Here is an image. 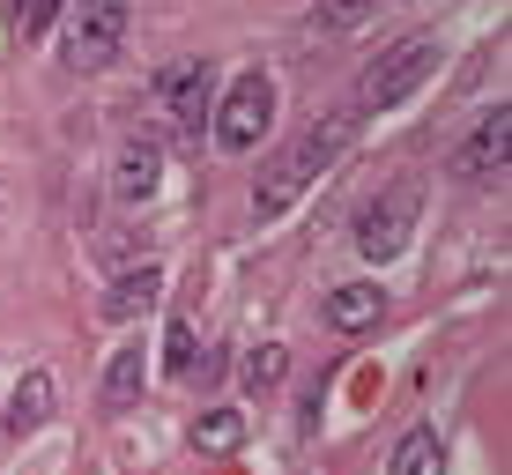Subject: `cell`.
I'll return each mask as SVG.
<instances>
[{"instance_id":"obj_1","label":"cell","mask_w":512,"mask_h":475,"mask_svg":"<svg viewBox=\"0 0 512 475\" xmlns=\"http://www.w3.org/2000/svg\"><path fill=\"white\" fill-rule=\"evenodd\" d=\"M349 134H357V127H349V112H334V119H312V127L297 134L290 149H275V164L260 171V186H253V216H260V223H275L305 186H320V171L342 164Z\"/></svg>"},{"instance_id":"obj_2","label":"cell","mask_w":512,"mask_h":475,"mask_svg":"<svg viewBox=\"0 0 512 475\" xmlns=\"http://www.w3.org/2000/svg\"><path fill=\"white\" fill-rule=\"evenodd\" d=\"M416 216H423V193H416V179H394V186H379L372 201L357 208V253L364 260H401L409 253V238H416Z\"/></svg>"},{"instance_id":"obj_3","label":"cell","mask_w":512,"mask_h":475,"mask_svg":"<svg viewBox=\"0 0 512 475\" xmlns=\"http://www.w3.org/2000/svg\"><path fill=\"white\" fill-rule=\"evenodd\" d=\"M446 67V52H438V38H409V45H394L386 60L372 67V75L357 82V112H394L401 97H416L423 82Z\"/></svg>"},{"instance_id":"obj_4","label":"cell","mask_w":512,"mask_h":475,"mask_svg":"<svg viewBox=\"0 0 512 475\" xmlns=\"http://www.w3.org/2000/svg\"><path fill=\"white\" fill-rule=\"evenodd\" d=\"M60 23H67V38H60L67 67L90 75V67H112L119 38H127V0H67Z\"/></svg>"},{"instance_id":"obj_5","label":"cell","mask_w":512,"mask_h":475,"mask_svg":"<svg viewBox=\"0 0 512 475\" xmlns=\"http://www.w3.org/2000/svg\"><path fill=\"white\" fill-rule=\"evenodd\" d=\"M268 119H275V82L253 67V75H238L231 90H223V104H216V119H208V127H216V149L245 156L260 134H268Z\"/></svg>"},{"instance_id":"obj_6","label":"cell","mask_w":512,"mask_h":475,"mask_svg":"<svg viewBox=\"0 0 512 475\" xmlns=\"http://www.w3.org/2000/svg\"><path fill=\"white\" fill-rule=\"evenodd\" d=\"M505 164H512V104L498 97V112L475 119L468 142L453 149V164H446V171H453L461 186H498V179H505Z\"/></svg>"},{"instance_id":"obj_7","label":"cell","mask_w":512,"mask_h":475,"mask_svg":"<svg viewBox=\"0 0 512 475\" xmlns=\"http://www.w3.org/2000/svg\"><path fill=\"white\" fill-rule=\"evenodd\" d=\"M156 90H164L171 119H179V134H186V142H201V127L216 119V67H208V60H171Z\"/></svg>"},{"instance_id":"obj_8","label":"cell","mask_w":512,"mask_h":475,"mask_svg":"<svg viewBox=\"0 0 512 475\" xmlns=\"http://www.w3.org/2000/svg\"><path fill=\"white\" fill-rule=\"evenodd\" d=\"M156 179H164V142H156V134H127L119 156H112V201L141 208L156 193Z\"/></svg>"},{"instance_id":"obj_9","label":"cell","mask_w":512,"mask_h":475,"mask_svg":"<svg viewBox=\"0 0 512 475\" xmlns=\"http://www.w3.org/2000/svg\"><path fill=\"white\" fill-rule=\"evenodd\" d=\"M327 327L334 334H372L379 320H386V290L379 283H342V290H327Z\"/></svg>"},{"instance_id":"obj_10","label":"cell","mask_w":512,"mask_h":475,"mask_svg":"<svg viewBox=\"0 0 512 475\" xmlns=\"http://www.w3.org/2000/svg\"><path fill=\"white\" fill-rule=\"evenodd\" d=\"M52 401H60V386H52V372H45V364H30V372L15 379V394H8V431H15V438L45 431V424H52Z\"/></svg>"},{"instance_id":"obj_11","label":"cell","mask_w":512,"mask_h":475,"mask_svg":"<svg viewBox=\"0 0 512 475\" xmlns=\"http://www.w3.org/2000/svg\"><path fill=\"white\" fill-rule=\"evenodd\" d=\"M156 297H164V268H127L112 283V297H104V320H141Z\"/></svg>"},{"instance_id":"obj_12","label":"cell","mask_w":512,"mask_h":475,"mask_svg":"<svg viewBox=\"0 0 512 475\" xmlns=\"http://www.w3.org/2000/svg\"><path fill=\"white\" fill-rule=\"evenodd\" d=\"M141 364H149V357H141L134 342L112 349V364H104V401H112V409H134V401H141V379H149Z\"/></svg>"},{"instance_id":"obj_13","label":"cell","mask_w":512,"mask_h":475,"mask_svg":"<svg viewBox=\"0 0 512 475\" xmlns=\"http://www.w3.org/2000/svg\"><path fill=\"white\" fill-rule=\"evenodd\" d=\"M379 8H394V0H320V8H312V38H342V30L372 23Z\"/></svg>"},{"instance_id":"obj_14","label":"cell","mask_w":512,"mask_h":475,"mask_svg":"<svg viewBox=\"0 0 512 475\" xmlns=\"http://www.w3.org/2000/svg\"><path fill=\"white\" fill-rule=\"evenodd\" d=\"M245 446V416L238 409H208L193 424V453H238Z\"/></svg>"},{"instance_id":"obj_15","label":"cell","mask_w":512,"mask_h":475,"mask_svg":"<svg viewBox=\"0 0 512 475\" xmlns=\"http://www.w3.org/2000/svg\"><path fill=\"white\" fill-rule=\"evenodd\" d=\"M438 468H446V453H438V431L416 424V431L394 446V475H438Z\"/></svg>"},{"instance_id":"obj_16","label":"cell","mask_w":512,"mask_h":475,"mask_svg":"<svg viewBox=\"0 0 512 475\" xmlns=\"http://www.w3.org/2000/svg\"><path fill=\"white\" fill-rule=\"evenodd\" d=\"M282 379H290V349H282V342H260L253 357H245V386H253V394H275Z\"/></svg>"},{"instance_id":"obj_17","label":"cell","mask_w":512,"mask_h":475,"mask_svg":"<svg viewBox=\"0 0 512 475\" xmlns=\"http://www.w3.org/2000/svg\"><path fill=\"white\" fill-rule=\"evenodd\" d=\"M60 8H67V0H8V30L30 45V38H45V30L60 23Z\"/></svg>"},{"instance_id":"obj_18","label":"cell","mask_w":512,"mask_h":475,"mask_svg":"<svg viewBox=\"0 0 512 475\" xmlns=\"http://www.w3.org/2000/svg\"><path fill=\"white\" fill-rule=\"evenodd\" d=\"M164 372H171V379H186V372H193V327H186V320H171V327H164Z\"/></svg>"}]
</instances>
